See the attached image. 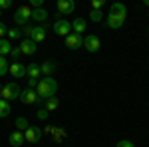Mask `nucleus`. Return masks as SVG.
<instances>
[{
  "instance_id": "obj_35",
  "label": "nucleus",
  "mask_w": 149,
  "mask_h": 147,
  "mask_svg": "<svg viewBox=\"0 0 149 147\" xmlns=\"http://www.w3.org/2000/svg\"><path fill=\"white\" fill-rule=\"evenodd\" d=\"M0 100H2V86H0Z\"/></svg>"
},
{
  "instance_id": "obj_7",
  "label": "nucleus",
  "mask_w": 149,
  "mask_h": 147,
  "mask_svg": "<svg viewBox=\"0 0 149 147\" xmlns=\"http://www.w3.org/2000/svg\"><path fill=\"white\" fill-rule=\"evenodd\" d=\"M52 28H54V32H56L58 36H64V38L68 34H72V22L66 20V18H58Z\"/></svg>"
},
{
  "instance_id": "obj_30",
  "label": "nucleus",
  "mask_w": 149,
  "mask_h": 147,
  "mask_svg": "<svg viewBox=\"0 0 149 147\" xmlns=\"http://www.w3.org/2000/svg\"><path fill=\"white\" fill-rule=\"evenodd\" d=\"M12 6V0H0V10H8Z\"/></svg>"
},
{
  "instance_id": "obj_9",
  "label": "nucleus",
  "mask_w": 149,
  "mask_h": 147,
  "mask_svg": "<svg viewBox=\"0 0 149 147\" xmlns=\"http://www.w3.org/2000/svg\"><path fill=\"white\" fill-rule=\"evenodd\" d=\"M84 48L88 50V52H97L100 48H102V42H100V38L95 34H88L86 38H84Z\"/></svg>"
},
{
  "instance_id": "obj_4",
  "label": "nucleus",
  "mask_w": 149,
  "mask_h": 147,
  "mask_svg": "<svg viewBox=\"0 0 149 147\" xmlns=\"http://www.w3.org/2000/svg\"><path fill=\"white\" fill-rule=\"evenodd\" d=\"M20 93H22V90H20V86H18L16 82H8V84L2 86V100H6V102L18 100Z\"/></svg>"
},
{
  "instance_id": "obj_17",
  "label": "nucleus",
  "mask_w": 149,
  "mask_h": 147,
  "mask_svg": "<svg viewBox=\"0 0 149 147\" xmlns=\"http://www.w3.org/2000/svg\"><path fill=\"white\" fill-rule=\"evenodd\" d=\"M72 32H76V34H80L81 36V32H86V20L84 18H74L72 20Z\"/></svg>"
},
{
  "instance_id": "obj_26",
  "label": "nucleus",
  "mask_w": 149,
  "mask_h": 147,
  "mask_svg": "<svg viewBox=\"0 0 149 147\" xmlns=\"http://www.w3.org/2000/svg\"><path fill=\"white\" fill-rule=\"evenodd\" d=\"M52 137H54V141H60V139H64V137H66V131H64V129H60V127H56V129H54V133H52Z\"/></svg>"
},
{
  "instance_id": "obj_32",
  "label": "nucleus",
  "mask_w": 149,
  "mask_h": 147,
  "mask_svg": "<svg viewBox=\"0 0 149 147\" xmlns=\"http://www.w3.org/2000/svg\"><path fill=\"white\" fill-rule=\"evenodd\" d=\"M54 129H56L54 125H46V127L42 129V133H46V135H52V133H54Z\"/></svg>"
},
{
  "instance_id": "obj_15",
  "label": "nucleus",
  "mask_w": 149,
  "mask_h": 147,
  "mask_svg": "<svg viewBox=\"0 0 149 147\" xmlns=\"http://www.w3.org/2000/svg\"><path fill=\"white\" fill-rule=\"evenodd\" d=\"M40 72L44 74V78H50V76L56 72V62H54V60H46V62H42V64H40Z\"/></svg>"
},
{
  "instance_id": "obj_36",
  "label": "nucleus",
  "mask_w": 149,
  "mask_h": 147,
  "mask_svg": "<svg viewBox=\"0 0 149 147\" xmlns=\"http://www.w3.org/2000/svg\"><path fill=\"white\" fill-rule=\"evenodd\" d=\"M0 16H2V10H0Z\"/></svg>"
},
{
  "instance_id": "obj_10",
  "label": "nucleus",
  "mask_w": 149,
  "mask_h": 147,
  "mask_svg": "<svg viewBox=\"0 0 149 147\" xmlns=\"http://www.w3.org/2000/svg\"><path fill=\"white\" fill-rule=\"evenodd\" d=\"M66 46H68L70 50H80L81 46H84V38L80 34H76V32H72V34L66 36Z\"/></svg>"
},
{
  "instance_id": "obj_18",
  "label": "nucleus",
  "mask_w": 149,
  "mask_h": 147,
  "mask_svg": "<svg viewBox=\"0 0 149 147\" xmlns=\"http://www.w3.org/2000/svg\"><path fill=\"white\" fill-rule=\"evenodd\" d=\"M10 52H12V44H10V40H6V38H0V56H10Z\"/></svg>"
},
{
  "instance_id": "obj_16",
  "label": "nucleus",
  "mask_w": 149,
  "mask_h": 147,
  "mask_svg": "<svg viewBox=\"0 0 149 147\" xmlns=\"http://www.w3.org/2000/svg\"><path fill=\"white\" fill-rule=\"evenodd\" d=\"M24 141H26V139H24V133H22V131H18V129H16V131H12L10 137H8V143H10L12 147H20Z\"/></svg>"
},
{
  "instance_id": "obj_6",
  "label": "nucleus",
  "mask_w": 149,
  "mask_h": 147,
  "mask_svg": "<svg viewBox=\"0 0 149 147\" xmlns=\"http://www.w3.org/2000/svg\"><path fill=\"white\" fill-rule=\"evenodd\" d=\"M22 103H26V105H38V103H42L44 100H40V95L36 93V90H22V93H20V98H18Z\"/></svg>"
},
{
  "instance_id": "obj_2",
  "label": "nucleus",
  "mask_w": 149,
  "mask_h": 147,
  "mask_svg": "<svg viewBox=\"0 0 149 147\" xmlns=\"http://www.w3.org/2000/svg\"><path fill=\"white\" fill-rule=\"evenodd\" d=\"M58 91V82L52 76L50 78H40L38 79V86H36V93L40 95V100H48V98H54Z\"/></svg>"
},
{
  "instance_id": "obj_25",
  "label": "nucleus",
  "mask_w": 149,
  "mask_h": 147,
  "mask_svg": "<svg viewBox=\"0 0 149 147\" xmlns=\"http://www.w3.org/2000/svg\"><path fill=\"white\" fill-rule=\"evenodd\" d=\"M90 20H92V22H102V20H103L102 10H92V12H90Z\"/></svg>"
},
{
  "instance_id": "obj_1",
  "label": "nucleus",
  "mask_w": 149,
  "mask_h": 147,
  "mask_svg": "<svg viewBox=\"0 0 149 147\" xmlns=\"http://www.w3.org/2000/svg\"><path fill=\"white\" fill-rule=\"evenodd\" d=\"M125 16H127L125 6H123L121 2H113L111 8H109V12H107V18H105L107 28H111V30H119V28L125 24Z\"/></svg>"
},
{
  "instance_id": "obj_29",
  "label": "nucleus",
  "mask_w": 149,
  "mask_h": 147,
  "mask_svg": "<svg viewBox=\"0 0 149 147\" xmlns=\"http://www.w3.org/2000/svg\"><path fill=\"white\" fill-rule=\"evenodd\" d=\"M103 0H92V10H102Z\"/></svg>"
},
{
  "instance_id": "obj_24",
  "label": "nucleus",
  "mask_w": 149,
  "mask_h": 147,
  "mask_svg": "<svg viewBox=\"0 0 149 147\" xmlns=\"http://www.w3.org/2000/svg\"><path fill=\"white\" fill-rule=\"evenodd\" d=\"M28 119H26V117H18V119H16V129H18V131H26V127H28Z\"/></svg>"
},
{
  "instance_id": "obj_20",
  "label": "nucleus",
  "mask_w": 149,
  "mask_h": 147,
  "mask_svg": "<svg viewBox=\"0 0 149 147\" xmlns=\"http://www.w3.org/2000/svg\"><path fill=\"white\" fill-rule=\"evenodd\" d=\"M46 102V105H44V109H46L48 113L50 111H56L58 109V105H60V102H58V98L54 95V98H48V100H44Z\"/></svg>"
},
{
  "instance_id": "obj_21",
  "label": "nucleus",
  "mask_w": 149,
  "mask_h": 147,
  "mask_svg": "<svg viewBox=\"0 0 149 147\" xmlns=\"http://www.w3.org/2000/svg\"><path fill=\"white\" fill-rule=\"evenodd\" d=\"M10 102H6V100H0V117H8L10 115Z\"/></svg>"
},
{
  "instance_id": "obj_8",
  "label": "nucleus",
  "mask_w": 149,
  "mask_h": 147,
  "mask_svg": "<svg viewBox=\"0 0 149 147\" xmlns=\"http://www.w3.org/2000/svg\"><path fill=\"white\" fill-rule=\"evenodd\" d=\"M42 129L40 127H36V125H28L26 127V131H24V139L28 141V143H38L40 139H42Z\"/></svg>"
},
{
  "instance_id": "obj_22",
  "label": "nucleus",
  "mask_w": 149,
  "mask_h": 147,
  "mask_svg": "<svg viewBox=\"0 0 149 147\" xmlns=\"http://www.w3.org/2000/svg\"><path fill=\"white\" fill-rule=\"evenodd\" d=\"M8 68H10V64H8V60H6L4 56H0V78L8 74Z\"/></svg>"
},
{
  "instance_id": "obj_33",
  "label": "nucleus",
  "mask_w": 149,
  "mask_h": 147,
  "mask_svg": "<svg viewBox=\"0 0 149 147\" xmlns=\"http://www.w3.org/2000/svg\"><path fill=\"white\" fill-rule=\"evenodd\" d=\"M38 117H40V119H46V117H48V111H46V109H40V111H38Z\"/></svg>"
},
{
  "instance_id": "obj_23",
  "label": "nucleus",
  "mask_w": 149,
  "mask_h": 147,
  "mask_svg": "<svg viewBox=\"0 0 149 147\" xmlns=\"http://www.w3.org/2000/svg\"><path fill=\"white\" fill-rule=\"evenodd\" d=\"M20 36H22V30H18V28L14 26V28H10V30H8V34H6V40H18Z\"/></svg>"
},
{
  "instance_id": "obj_3",
  "label": "nucleus",
  "mask_w": 149,
  "mask_h": 147,
  "mask_svg": "<svg viewBox=\"0 0 149 147\" xmlns=\"http://www.w3.org/2000/svg\"><path fill=\"white\" fill-rule=\"evenodd\" d=\"M46 32H48V30L44 28V26H26V28L22 30V34L26 36L28 40L36 42V44L46 40Z\"/></svg>"
},
{
  "instance_id": "obj_31",
  "label": "nucleus",
  "mask_w": 149,
  "mask_h": 147,
  "mask_svg": "<svg viewBox=\"0 0 149 147\" xmlns=\"http://www.w3.org/2000/svg\"><path fill=\"white\" fill-rule=\"evenodd\" d=\"M6 34H8V28H6V24L0 20V38H4Z\"/></svg>"
},
{
  "instance_id": "obj_14",
  "label": "nucleus",
  "mask_w": 149,
  "mask_h": 147,
  "mask_svg": "<svg viewBox=\"0 0 149 147\" xmlns=\"http://www.w3.org/2000/svg\"><path fill=\"white\" fill-rule=\"evenodd\" d=\"M26 76L30 82H38L40 76H42V72H40V64H28L26 66Z\"/></svg>"
},
{
  "instance_id": "obj_27",
  "label": "nucleus",
  "mask_w": 149,
  "mask_h": 147,
  "mask_svg": "<svg viewBox=\"0 0 149 147\" xmlns=\"http://www.w3.org/2000/svg\"><path fill=\"white\" fill-rule=\"evenodd\" d=\"M10 56L14 58V62H18V58L22 56V52H20V48H14V46H12V52H10Z\"/></svg>"
},
{
  "instance_id": "obj_13",
  "label": "nucleus",
  "mask_w": 149,
  "mask_h": 147,
  "mask_svg": "<svg viewBox=\"0 0 149 147\" xmlns=\"http://www.w3.org/2000/svg\"><path fill=\"white\" fill-rule=\"evenodd\" d=\"M8 72H10L12 76L16 79H20L26 76V64H20V62H12L10 64V68H8Z\"/></svg>"
},
{
  "instance_id": "obj_19",
  "label": "nucleus",
  "mask_w": 149,
  "mask_h": 147,
  "mask_svg": "<svg viewBox=\"0 0 149 147\" xmlns=\"http://www.w3.org/2000/svg\"><path fill=\"white\" fill-rule=\"evenodd\" d=\"M46 18H48V10H44V8H34V10H32V20L44 22Z\"/></svg>"
},
{
  "instance_id": "obj_34",
  "label": "nucleus",
  "mask_w": 149,
  "mask_h": 147,
  "mask_svg": "<svg viewBox=\"0 0 149 147\" xmlns=\"http://www.w3.org/2000/svg\"><path fill=\"white\" fill-rule=\"evenodd\" d=\"M143 6H147V8H149V0H143Z\"/></svg>"
},
{
  "instance_id": "obj_11",
  "label": "nucleus",
  "mask_w": 149,
  "mask_h": 147,
  "mask_svg": "<svg viewBox=\"0 0 149 147\" xmlns=\"http://www.w3.org/2000/svg\"><path fill=\"white\" fill-rule=\"evenodd\" d=\"M74 10H76V4H74V0H58V14H60V16L72 14Z\"/></svg>"
},
{
  "instance_id": "obj_28",
  "label": "nucleus",
  "mask_w": 149,
  "mask_h": 147,
  "mask_svg": "<svg viewBox=\"0 0 149 147\" xmlns=\"http://www.w3.org/2000/svg\"><path fill=\"white\" fill-rule=\"evenodd\" d=\"M115 147H135V145H133L129 139H121V141H117V145H115Z\"/></svg>"
},
{
  "instance_id": "obj_5",
  "label": "nucleus",
  "mask_w": 149,
  "mask_h": 147,
  "mask_svg": "<svg viewBox=\"0 0 149 147\" xmlns=\"http://www.w3.org/2000/svg\"><path fill=\"white\" fill-rule=\"evenodd\" d=\"M30 18H32V6H28V4L26 6H20L18 10L14 12V22L18 24V26H24Z\"/></svg>"
},
{
  "instance_id": "obj_12",
  "label": "nucleus",
  "mask_w": 149,
  "mask_h": 147,
  "mask_svg": "<svg viewBox=\"0 0 149 147\" xmlns=\"http://www.w3.org/2000/svg\"><path fill=\"white\" fill-rule=\"evenodd\" d=\"M20 52H22V56H34L36 54V42L32 40H28V38H24L22 42H20Z\"/></svg>"
}]
</instances>
